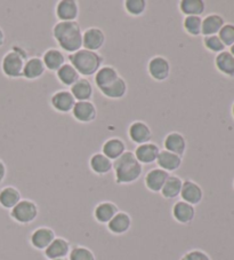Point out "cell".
Instances as JSON below:
<instances>
[{
  "instance_id": "27",
  "label": "cell",
  "mask_w": 234,
  "mask_h": 260,
  "mask_svg": "<svg viewBox=\"0 0 234 260\" xmlns=\"http://www.w3.org/2000/svg\"><path fill=\"white\" fill-rule=\"evenodd\" d=\"M118 212L119 209L114 203H112V202H102V203L97 204L95 210H94V217H95V220L97 222L107 225Z\"/></svg>"
},
{
  "instance_id": "42",
  "label": "cell",
  "mask_w": 234,
  "mask_h": 260,
  "mask_svg": "<svg viewBox=\"0 0 234 260\" xmlns=\"http://www.w3.org/2000/svg\"><path fill=\"white\" fill-rule=\"evenodd\" d=\"M5 32H4V30L2 29V26H0V47L3 46L4 44H5Z\"/></svg>"
},
{
  "instance_id": "4",
  "label": "cell",
  "mask_w": 234,
  "mask_h": 260,
  "mask_svg": "<svg viewBox=\"0 0 234 260\" xmlns=\"http://www.w3.org/2000/svg\"><path fill=\"white\" fill-rule=\"evenodd\" d=\"M28 53L20 46H14L4 55L2 60V71L11 79L22 78L25 62L28 61Z\"/></svg>"
},
{
  "instance_id": "19",
  "label": "cell",
  "mask_w": 234,
  "mask_h": 260,
  "mask_svg": "<svg viewBox=\"0 0 234 260\" xmlns=\"http://www.w3.org/2000/svg\"><path fill=\"white\" fill-rule=\"evenodd\" d=\"M155 163L158 164L159 169L170 173V172L177 171V170L182 167L183 157L182 156H178L176 154H173V152L164 149V150H160V154Z\"/></svg>"
},
{
  "instance_id": "46",
  "label": "cell",
  "mask_w": 234,
  "mask_h": 260,
  "mask_svg": "<svg viewBox=\"0 0 234 260\" xmlns=\"http://www.w3.org/2000/svg\"><path fill=\"white\" fill-rule=\"evenodd\" d=\"M181 260H186V258H185V255H183V257L181 258Z\"/></svg>"
},
{
  "instance_id": "44",
  "label": "cell",
  "mask_w": 234,
  "mask_h": 260,
  "mask_svg": "<svg viewBox=\"0 0 234 260\" xmlns=\"http://www.w3.org/2000/svg\"><path fill=\"white\" fill-rule=\"evenodd\" d=\"M232 115H233V118H234V103H233V106H232Z\"/></svg>"
},
{
  "instance_id": "39",
  "label": "cell",
  "mask_w": 234,
  "mask_h": 260,
  "mask_svg": "<svg viewBox=\"0 0 234 260\" xmlns=\"http://www.w3.org/2000/svg\"><path fill=\"white\" fill-rule=\"evenodd\" d=\"M218 37L225 45V47H231L234 44V25L233 24H224V26L218 32Z\"/></svg>"
},
{
  "instance_id": "26",
  "label": "cell",
  "mask_w": 234,
  "mask_h": 260,
  "mask_svg": "<svg viewBox=\"0 0 234 260\" xmlns=\"http://www.w3.org/2000/svg\"><path fill=\"white\" fill-rule=\"evenodd\" d=\"M43 62L46 67V70L54 71V73H56L63 64L66 63L64 53L57 48L47 49L43 55Z\"/></svg>"
},
{
  "instance_id": "22",
  "label": "cell",
  "mask_w": 234,
  "mask_h": 260,
  "mask_svg": "<svg viewBox=\"0 0 234 260\" xmlns=\"http://www.w3.org/2000/svg\"><path fill=\"white\" fill-rule=\"evenodd\" d=\"M89 168L97 176H105L113 170V162L102 152H95L89 158Z\"/></svg>"
},
{
  "instance_id": "12",
  "label": "cell",
  "mask_w": 234,
  "mask_h": 260,
  "mask_svg": "<svg viewBox=\"0 0 234 260\" xmlns=\"http://www.w3.org/2000/svg\"><path fill=\"white\" fill-rule=\"evenodd\" d=\"M160 154V148L154 142H147L144 145H139L134 151L136 159L142 165H148L157 162Z\"/></svg>"
},
{
  "instance_id": "18",
  "label": "cell",
  "mask_w": 234,
  "mask_h": 260,
  "mask_svg": "<svg viewBox=\"0 0 234 260\" xmlns=\"http://www.w3.org/2000/svg\"><path fill=\"white\" fill-rule=\"evenodd\" d=\"M164 146H165V150L170 151L173 152V154H176L183 157V155L185 154L186 151L187 142H186L185 137H184L182 133L170 132L165 138Z\"/></svg>"
},
{
  "instance_id": "47",
  "label": "cell",
  "mask_w": 234,
  "mask_h": 260,
  "mask_svg": "<svg viewBox=\"0 0 234 260\" xmlns=\"http://www.w3.org/2000/svg\"><path fill=\"white\" fill-rule=\"evenodd\" d=\"M233 186H234V182H233Z\"/></svg>"
},
{
  "instance_id": "34",
  "label": "cell",
  "mask_w": 234,
  "mask_h": 260,
  "mask_svg": "<svg viewBox=\"0 0 234 260\" xmlns=\"http://www.w3.org/2000/svg\"><path fill=\"white\" fill-rule=\"evenodd\" d=\"M127 91V83H126V80L123 77H119L113 84H111L109 87L101 89L100 92L105 98L111 99V100H119V99H123L126 96Z\"/></svg>"
},
{
  "instance_id": "3",
  "label": "cell",
  "mask_w": 234,
  "mask_h": 260,
  "mask_svg": "<svg viewBox=\"0 0 234 260\" xmlns=\"http://www.w3.org/2000/svg\"><path fill=\"white\" fill-rule=\"evenodd\" d=\"M69 61L80 76L91 77V76H95L97 71L102 68L104 63V57L98 52L82 48L75 53L69 54Z\"/></svg>"
},
{
  "instance_id": "40",
  "label": "cell",
  "mask_w": 234,
  "mask_h": 260,
  "mask_svg": "<svg viewBox=\"0 0 234 260\" xmlns=\"http://www.w3.org/2000/svg\"><path fill=\"white\" fill-rule=\"evenodd\" d=\"M184 255H185L186 260H211L209 255L207 254L205 251L198 249L188 251V252H186Z\"/></svg>"
},
{
  "instance_id": "8",
  "label": "cell",
  "mask_w": 234,
  "mask_h": 260,
  "mask_svg": "<svg viewBox=\"0 0 234 260\" xmlns=\"http://www.w3.org/2000/svg\"><path fill=\"white\" fill-rule=\"evenodd\" d=\"M75 99L69 89H61L51 96V105L54 110L61 114H69L75 105Z\"/></svg>"
},
{
  "instance_id": "43",
  "label": "cell",
  "mask_w": 234,
  "mask_h": 260,
  "mask_svg": "<svg viewBox=\"0 0 234 260\" xmlns=\"http://www.w3.org/2000/svg\"><path fill=\"white\" fill-rule=\"evenodd\" d=\"M229 53H231V54L234 56V44L231 46V49H229Z\"/></svg>"
},
{
  "instance_id": "15",
  "label": "cell",
  "mask_w": 234,
  "mask_h": 260,
  "mask_svg": "<svg viewBox=\"0 0 234 260\" xmlns=\"http://www.w3.org/2000/svg\"><path fill=\"white\" fill-rule=\"evenodd\" d=\"M172 214L177 222L182 223V225H188L194 220L196 209L194 206L186 203V202L178 201L173 206Z\"/></svg>"
},
{
  "instance_id": "36",
  "label": "cell",
  "mask_w": 234,
  "mask_h": 260,
  "mask_svg": "<svg viewBox=\"0 0 234 260\" xmlns=\"http://www.w3.org/2000/svg\"><path fill=\"white\" fill-rule=\"evenodd\" d=\"M184 30L186 34L193 37L201 35V28H202V17L201 16H185L183 21Z\"/></svg>"
},
{
  "instance_id": "30",
  "label": "cell",
  "mask_w": 234,
  "mask_h": 260,
  "mask_svg": "<svg viewBox=\"0 0 234 260\" xmlns=\"http://www.w3.org/2000/svg\"><path fill=\"white\" fill-rule=\"evenodd\" d=\"M56 77L62 85L66 87H71L80 79V75L75 68L72 66L70 62L69 63L63 64L60 69L56 71Z\"/></svg>"
},
{
  "instance_id": "1",
  "label": "cell",
  "mask_w": 234,
  "mask_h": 260,
  "mask_svg": "<svg viewBox=\"0 0 234 260\" xmlns=\"http://www.w3.org/2000/svg\"><path fill=\"white\" fill-rule=\"evenodd\" d=\"M52 32L62 52L72 54L83 48V30L76 21L57 22Z\"/></svg>"
},
{
  "instance_id": "29",
  "label": "cell",
  "mask_w": 234,
  "mask_h": 260,
  "mask_svg": "<svg viewBox=\"0 0 234 260\" xmlns=\"http://www.w3.org/2000/svg\"><path fill=\"white\" fill-rule=\"evenodd\" d=\"M21 200V192L15 187L7 186L0 190V206L4 209L12 210Z\"/></svg>"
},
{
  "instance_id": "23",
  "label": "cell",
  "mask_w": 234,
  "mask_h": 260,
  "mask_svg": "<svg viewBox=\"0 0 234 260\" xmlns=\"http://www.w3.org/2000/svg\"><path fill=\"white\" fill-rule=\"evenodd\" d=\"M132 227V218L128 213L119 211L107 223V230L114 235H123Z\"/></svg>"
},
{
  "instance_id": "33",
  "label": "cell",
  "mask_w": 234,
  "mask_h": 260,
  "mask_svg": "<svg viewBox=\"0 0 234 260\" xmlns=\"http://www.w3.org/2000/svg\"><path fill=\"white\" fill-rule=\"evenodd\" d=\"M183 180L177 176H169L161 189V195L166 200H174L181 195Z\"/></svg>"
},
{
  "instance_id": "38",
  "label": "cell",
  "mask_w": 234,
  "mask_h": 260,
  "mask_svg": "<svg viewBox=\"0 0 234 260\" xmlns=\"http://www.w3.org/2000/svg\"><path fill=\"white\" fill-rule=\"evenodd\" d=\"M204 46L206 49H208L211 53H216L219 54L225 51V45L222 43V40L219 39L218 35L215 36H207L204 38Z\"/></svg>"
},
{
  "instance_id": "35",
  "label": "cell",
  "mask_w": 234,
  "mask_h": 260,
  "mask_svg": "<svg viewBox=\"0 0 234 260\" xmlns=\"http://www.w3.org/2000/svg\"><path fill=\"white\" fill-rule=\"evenodd\" d=\"M126 13L130 16H142L146 12V0H126L124 2Z\"/></svg>"
},
{
  "instance_id": "20",
  "label": "cell",
  "mask_w": 234,
  "mask_h": 260,
  "mask_svg": "<svg viewBox=\"0 0 234 260\" xmlns=\"http://www.w3.org/2000/svg\"><path fill=\"white\" fill-rule=\"evenodd\" d=\"M120 77L118 70L112 66H103L94 76V82L98 89H104L113 84Z\"/></svg>"
},
{
  "instance_id": "11",
  "label": "cell",
  "mask_w": 234,
  "mask_h": 260,
  "mask_svg": "<svg viewBox=\"0 0 234 260\" xmlns=\"http://www.w3.org/2000/svg\"><path fill=\"white\" fill-rule=\"evenodd\" d=\"M128 137L135 145H144V143L151 142L152 129L146 123L142 120H135L128 127Z\"/></svg>"
},
{
  "instance_id": "14",
  "label": "cell",
  "mask_w": 234,
  "mask_h": 260,
  "mask_svg": "<svg viewBox=\"0 0 234 260\" xmlns=\"http://www.w3.org/2000/svg\"><path fill=\"white\" fill-rule=\"evenodd\" d=\"M55 232L49 227H39L35 230L30 237L31 245L37 250L45 251L48 245L55 240Z\"/></svg>"
},
{
  "instance_id": "2",
  "label": "cell",
  "mask_w": 234,
  "mask_h": 260,
  "mask_svg": "<svg viewBox=\"0 0 234 260\" xmlns=\"http://www.w3.org/2000/svg\"><path fill=\"white\" fill-rule=\"evenodd\" d=\"M113 171L118 185H130L142 177L143 165L135 157L134 151L126 150L113 162Z\"/></svg>"
},
{
  "instance_id": "25",
  "label": "cell",
  "mask_w": 234,
  "mask_h": 260,
  "mask_svg": "<svg viewBox=\"0 0 234 260\" xmlns=\"http://www.w3.org/2000/svg\"><path fill=\"white\" fill-rule=\"evenodd\" d=\"M45 73H46V67L44 64L43 59H40V57H30L25 62L22 77L28 80H37L42 78Z\"/></svg>"
},
{
  "instance_id": "24",
  "label": "cell",
  "mask_w": 234,
  "mask_h": 260,
  "mask_svg": "<svg viewBox=\"0 0 234 260\" xmlns=\"http://www.w3.org/2000/svg\"><path fill=\"white\" fill-rule=\"evenodd\" d=\"M70 92L75 101H91L94 96L93 84L87 78H80L74 85H72Z\"/></svg>"
},
{
  "instance_id": "28",
  "label": "cell",
  "mask_w": 234,
  "mask_h": 260,
  "mask_svg": "<svg viewBox=\"0 0 234 260\" xmlns=\"http://www.w3.org/2000/svg\"><path fill=\"white\" fill-rule=\"evenodd\" d=\"M225 24L224 19L218 14H209L207 15L205 19H202V28H201V35L205 37L207 36H215L218 35L220 29L223 28Z\"/></svg>"
},
{
  "instance_id": "10",
  "label": "cell",
  "mask_w": 234,
  "mask_h": 260,
  "mask_svg": "<svg viewBox=\"0 0 234 260\" xmlns=\"http://www.w3.org/2000/svg\"><path fill=\"white\" fill-rule=\"evenodd\" d=\"M80 7L76 0H61L57 3L55 14L58 22L76 21L79 16Z\"/></svg>"
},
{
  "instance_id": "37",
  "label": "cell",
  "mask_w": 234,
  "mask_h": 260,
  "mask_svg": "<svg viewBox=\"0 0 234 260\" xmlns=\"http://www.w3.org/2000/svg\"><path fill=\"white\" fill-rule=\"evenodd\" d=\"M69 260H96L95 254L86 246H74L69 253Z\"/></svg>"
},
{
  "instance_id": "5",
  "label": "cell",
  "mask_w": 234,
  "mask_h": 260,
  "mask_svg": "<svg viewBox=\"0 0 234 260\" xmlns=\"http://www.w3.org/2000/svg\"><path fill=\"white\" fill-rule=\"evenodd\" d=\"M39 214L38 205L31 200H21L11 210V217L21 225H29L37 219Z\"/></svg>"
},
{
  "instance_id": "31",
  "label": "cell",
  "mask_w": 234,
  "mask_h": 260,
  "mask_svg": "<svg viewBox=\"0 0 234 260\" xmlns=\"http://www.w3.org/2000/svg\"><path fill=\"white\" fill-rule=\"evenodd\" d=\"M215 66L220 74L227 77H234V56L227 51L216 55Z\"/></svg>"
},
{
  "instance_id": "7",
  "label": "cell",
  "mask_w": 234,
  "mask_h": 260,
  "mask_svg": "<svg viewBox=\"0 0 234 260\" xmlns=\"http://www.w3.org/2000/svg\"><path fill=\"white\" fill-rule=\"evenodd\" d=\"M72 116L79 123L88 124L97 118V108L92 101H78L72 109Z\"/></svg>"
},
{
  "instance_id": "41",
  "label": "cell",
  "mask_w": 234,
  "mask_h": 260,
  "mask_svg": "<svg viewBox=\"0 0 234 260\" xmlns=\"http://www.w3.org/2000/svg\"><path fill=\"white\" fill-rule=\"evenodd\" d=\"M6 174H7V168H6V164L4 163L2 159H0V183H2L4 180H5Z\"/></svg>"
},
{
  "instance_id": "16",
  "label": "cell",
  "mask_w": 234,
  "mask_h": 260,
  "mask_svg": "<svg viewBox=\"0 0 234 260\" xmlns=\"http://www.w3.org/2000/svg\"><path fill=\"white\" fill-rule=\"evenodd\" d=\"M170 174L168 172L164 171L159 168L152 169L145 174L144 178V183H145L146 188L152 192H160L165 182L167 181L168 177Z\"/></svg>"
},
{
  "instance_id": "13",
  "label": "cell",
  "mask_w": 234,
  "mask_h": 260,
  "mask_svg": "<svg viewBox=\"0 0 234 260\" xmlns=\"http://www.w3.org/2000/svg\"><path fill=\"white\" fill-rule=\"evenodd\" d=\"M179 196L182 197V201L194 206L201 203L202 199H204V190L197 182L185 180L183 181L181 195Z\"/></svg>"
},
{
  "instance_id": "9",
  "label": "cell",
  "mask_w": 234,
  "mask_h": 260,
  "mask_svg": "<svg viewBox=\"0 0 234 260\" xmlns=\"http://www.w3.org/2000/svg\"><path fill=\"white\" fill-rule=\"evenodd\" d=\"M105 44V34L100 28H88L83 32V48L98 52Z\"/></svg>"
},
{
  "instance_id": "45",
  "label": "cell",
  "mask_w": 234,
  "mask_h": 260,
  "mask_svg": "<svg viewBox=\"0 0 234 260\" xmlns=\"http://www.w3.org/2000/svg\"><path fill=\"white\" fill-rule=\"evenodd\" d=\"M53 260H69V259H66V258H61V259H53Z\"/></svg>"
},
{
  "instance_id": "21",
  "label": "cell",
  "mask_w": 234,
  "mask_h": 260,
  "mask_svg": "<svg viewBox=\"0 0 234 260\" xmlns=\"http://www.w3.org/2000/svg\"><path fill=\"white\" fill-rule=\"evenodd\" d=\"M126 150H127L126 149V143L120 138L107 139L102 146V154H104L112 162L118 159Z\"/></svg>"
},
{
  "instance_id": "17",
  "label": "cell",
  "mask_w": 234,
  "mask_h": 260,
  "mask_svg": "<svg viewBox=\"0 0 234 260\" xmlns=\"http://www.w3.org/2000/svg\"><path fill=\"white\" fill-rule=\"evenodd\" d=\"M71 251V245L69 241L63 239V237H55L48 248L44 251L45 257L49 260L66 258Z\"/></svg>"
},
{
  "instance_id": "6",
  "label": "cell",
  "mask_w": 234,
  "mask_h": 260,
  "mask_svg": "<svg viewBox=\"0 0 234 260\" xmlns=\"http://www.w3.org/2000/svg\"><path fill=\"white\" fill-rule=\"evenodd\" d=\"M148 75L155 82H165L167 80L172 73V66L170 62L165 56L155 55L150 59L147 63Z\"/></svg>"
},
{
  "instance_id": "32",
  "label": "cell",
  "mask_w": 234,
  "mask_h": 260,
  "mask_svg": "<svg viewBox=\"0 0 234 260\" xmlns=\"http://www.w3.org/2000/svg\"><path fill=\"white\" fill-rule=\"evenodd\" d=\"M178 8L184 16H201L206 11V3L204 0H182Z\"/></svg>"
}]
</instances>
